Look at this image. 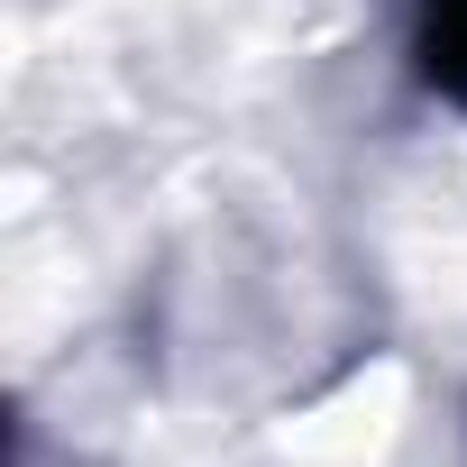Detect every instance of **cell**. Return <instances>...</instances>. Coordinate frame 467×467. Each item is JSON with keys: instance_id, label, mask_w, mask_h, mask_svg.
<instances>
[{"instance_id": "1", "label": "cell", "mask_w": 467, "mask_h": 467, "mask_svg": "<svg viewBox=\"0 0 467 467\" xmlns=\"http://www.w3.org/2000/svg\"><path fill=\"white\" fill-rule=\"evenodd\" d=\"M412 56L421 83L467 110V0H412Z\"/></svg>"}]
</instances>
